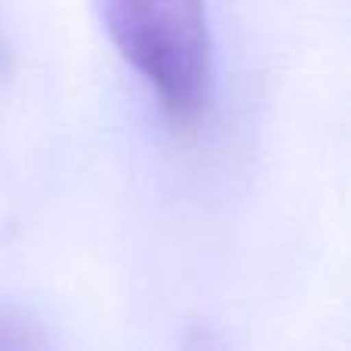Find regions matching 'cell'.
<instances>
[{
  "mask_svg": "<svg viewBox=\"0 0 351 351\" xmlns=\"http://www.w3.org/2000/svg\"><path fill=\"white\" fill-rule=\"evenodd\" d=\"M3 59L6 56H3V43H0V68H3Z\"/></svg>",
  "mask_w": 351,
  "mask_h": 351,
  "instance_id": "cell-2",
  "label": "cell"
},
{
  "mask_svg": "<svg viewBox=\"0 0 351 351\" xmlns=\"http://www.w3.org/2000/svg\"><path fill=\"white\" fill-rule=\"evenodd\" d=\"M102 22L167 117L197 121L213 90V37L204 6L194 0H108Z\"/></svg>",
  "mask_w": 351,
  "mask_h": 351,
  "instance_id": "cell-1",
  "label": "cell"
}]
</instances>
